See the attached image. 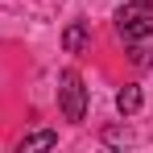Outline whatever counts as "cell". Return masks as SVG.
Listing matches in <instances>:
<instances>
[{
    "instance_id": "obj_5",
    "label": "cell",
    "mask_w": 153,
    "mask_h": 153,
    "mask_svg": "<svg viewBox=\"0 0 153 153\" xmlns=\"http://www.w3.org/2000/svg\"><path fill=\"white\" fill-rule=\"evenodd\" d=\"M54 145H58V132L42 128V132H29L25 141H21V153H33V149H54Z\"/></svg>"
},
{
    "instance_id": "obj_6",
    "label": "cell",
    "mask_w": 153,
    "mask_h": 153,
    "mask_svg": "<svg viewBox=\"0 0 153 153\" xmlns=\"http://www.w3.org/2000/svg\"><path fill=\"white\" fill-rule=\"evenodd\" d=\"M132 46H137V50H132V62H137V66H149L153 62V46H145V42H132Z\"/></svg>"
},
{
    "instance_id": "obj_4",
    "label": "cell",
    "mask_w": 153,
    "mask_h": 153,
    "mask_svg": "<svg viewBox=\"0 0 153 153\" xmlns=\"http://www.w3.org/2000/svg\"><path fill=\"white\" fill-rule=\"evenodd\" d=\"M141 103H145V100H141V87H132V83L116 91V108H120V116H137Z\"/></svg>"
},
{
    "instance_id": "obj_1",
    "label": "cell",
    "mask_w": 153,
    "mask_h": 153,
    "mask_svg": "<svg viewBox=\"0 0 153 153\" xmlns=\"http://www.w3.org/2000/svg\"><path fill=\"white\" fill-rule=\"evenodd\" d=\"M116 29H120L124 42L153 37V4L149 0H128L124 8H116Z\"/></svg>"
},
{
    "instance_id": "obj_2",
    "label": "cell",
    "mask_w": 153,
    "mask_h": 153,
    "mask_svg": "<svg viewBox=\"0 0 153 153\" xmlns=\"http://www.w3.org/2000/svg\"><path fill=\"white\" fill-rule=\"evenodd\" d=\"M58 103H62V116L75 120V124L87 116V87H83L79 71H62L58 75Z\"/></svg>"
},
{
    "instance_id": "obj_3",
    "label": "cell",
    "mask_w": 153,
    "mask_h": 153,
    "mask_svg": "<svg viewBox=\"0 0 153 153\" xmlns=\"http://www.w3.org/2000/svg\"><path fill=\"white\" fill-rule=\"evenodd\" d=\"M87 42H91V25L87 21H71V25L62 29V50L66 54H83Z\"/></svg>"
}]
</instances>
